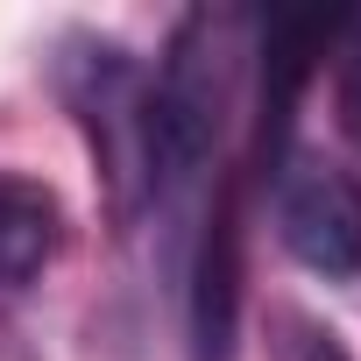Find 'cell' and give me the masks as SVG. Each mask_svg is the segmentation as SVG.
Returning a JSON list of instances; mask_svg holds the SVG:
<instances>
[{
	"label": "cell",
	"mask_w": 361,
	"mask_h": 361,
	"mask_svg": "<svg viewBox=\"0 0 361 361\" xmlns=\"http://www.w3.org/2000/svg\"><path fill=\"white\" fill-rule=\"evenodd\" d=\"M57 227H64V213H57L50 185L0 170V290H22L57 255Z\"/></svg>",
	"instance_id": "cell-5"
},
{
	"label": "cell",
	"mask_w": 361,
	"mask_h": 361,
	"mask_svg": "<svg viewBox=\"0 0 361 361\" xmlns=\"http://www.w3.org/2000/svg\"><path fill=\"white\" fill-rule=\"evenodd\" d=\"M276 227L283 248L319 269V276H354L361 269V185L333 163H298L276 192Z\"/></svg>",
	"instance_id": "cell-3"
},
{
	"label": "cell",
	"mask_w": 361,
	"mask_h": 361,
	"mask_svg": "<svg viewBox=\"0 0 361 361\" xmlns=\"http://www.w3.org/2000/svg\"><path fill=\"white\" fill-rule=\"evenodd\" d=\"M333 99H340V128L361 142V15L340 22V57H333Z\"/></svg>",
	"instance_id": "cell-6"
},
{
	"label": "cell",
	"mask_w": 361,
	"mask_h": 361,
	"mask_svg": "<svg viewBox=\"0 0 361 361\" xmlns=\"http://www.w3.org/2000/svg\"><path fill=\"white\" fill-rule=\"evenodd\" d=\"M64 92L92 135V156L106 170V192L121 213H135L156 177H149V78L135 71L128 50L114 43H85L71 64H64Z\"/></svg>",
	"instance_id": "cell-2"
},
{
	"label": "cell",
	"mask_w": 361,
	"mask_h": 361,
	"mask_svg": "<svg viewBox=\"0 0 361 361\" xmlns=\"http://www.w3.org/2000/svg\"><path fill=\"white\" fill-rule=\"evenodd\" d=\"M234 319H241V227H234V199H220L192 269V354L234 361Z\"/></svg>",
	"instance_id": "cell-4"
},
{
	"label": "cell",
	"mask_w": 361,
	"mask_h": 361,
	"mask_svg": "<svg viewBox=\"0 0 361 361\" xmlns=\"http://www.w3.org/2000/svg\"><path fill=\"white\" fill-rule=\"evenodd\" d=\"M227 22L220 15H185L170 36V57L149 85V177L156 192L185 185L206 170L220 121H227Z\"/></svg>",
	"instance_id": "cell-1"
},
{
	"label": "cell",
	"mask_w": 361,
	"mask_h": 361,
	"mask_svg": "<svg viewBox=\"0 0 361 361\" xmlns=\"http://www.w3.org/2000/svg\"><path fill=\"white\" fill-rule=\"evenodd\" d=\"M298 361H347V347H340L333 333H305V347H298Z\"/></svg>",
	"instance_id": "cell-7"
}]
</instances>
